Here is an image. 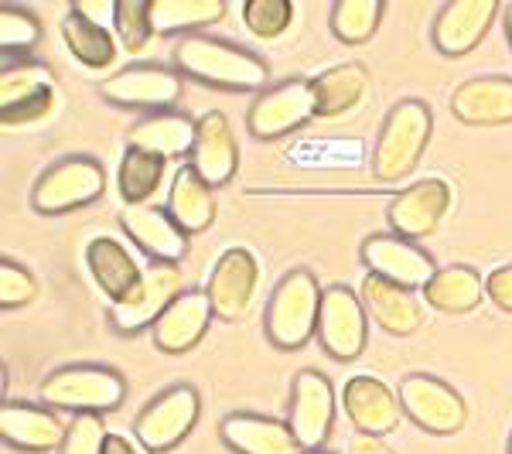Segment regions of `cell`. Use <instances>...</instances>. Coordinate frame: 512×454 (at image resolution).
Here are the masks:
<instances>
[{
	"mask_svg": "<svg viewBox=\"0 0 512 454\" xmlns=\"http://www.w3.org/2000/svg\"><path fill=\"white\" fill-rule=\"evenodd\" d=\"M175 65L181 76L209 82L216 89L233 93H253L270 82V69L250 48H239L233 41L209 38V35H185L175 45Z\"/></svg>",
	"mask_w": 512,
	"mask_h": 454,
	"instance_id": "1",
	"label": "cell"
},
{
	"mask_svg": "<svg viewBox=\"0 0 512 454\" xmlns=\"http://www.w3.org/2000/svg\"><path fill=\"white\" fill-rule=\"evenodd\" d=\"M321 294H325V287L304 267L277 280L274 294L267 301V318H263V332H267L274 349L297 352L318 335Z\"/></svg>",
	"mask_w": 512,
	"mask_h": 454,
	"instance_id": "2",
	"label": "cell"
},
{
	"mask_svg": "<svg viewBox=\"0 0 512 454\" xmlns=\"http://www.w3.org/2000/svg\"><path fill=\"white\" fill-rule=\"evenodd\" d=\"M434 117L424 99H400L390 106L373 147L376 181H403L424 158L431 144Z\"/></svg>",
	"mask_w": 512,
	"mask_h": 454,
	"instance_id": "3",
	"label": "cell"
},
{
	"mask_svg": "<svg viewBox=\"0 0 512 454\" xmlns=\"http://www.w3.org/2000/svg\"><path fill=\"white\" fill-rule=\"evenodd\" d=\"M127 396L120 373L106 366H62L41 383V403L52 410H76V414H110Z\"/></svg>",
	"mask_w": 512,
	"mask_h": 454,
	"instance_id": "4",
	"label": "cell"
},
{
	"mask_svg": "<svg viewBox=\"0 0 512 454\" xmlns=\"http://www.w3.org/2000/svg\"><path fill=\"white\" fill-rule=\"evenodd\" d=\"M106 192V175L93 158H62L31 188V209L41 216H62L93 205Z\"/></svg>",
	"mask_w": 512,
	"mask_h": 454,
	"instance_id": "5",
	"label": "cell"
},
{
	"mask_svg": "<svg viewBox=\"0 0 512 454\" xmlns=\"http://www.w3.org/2000/svg\"><path fill=\"white\" fill-rule=\"evenodd\" d=\"M198 417H202V400L198 390L188 383H178L161 396H154L134 420V437L151 454L175 451L188 434L195 431Z\"/></svg>",
	"mask_w": 512,
	"mask_h": 454,
	"instance_id": "6",
	"label": "cell"
},
{
	"mask_svg": "<svg viewBox=\"0 0 512 454\" xmlns=\"http://www.w3.org/2000/svg\"><path fill=\"white\" fill-rule=\"evenodd\" d=\"M318 117L315 86L311 79H287L280 86L263 89L246 110V127L256 140H280L301 130L308 120Z\"/></svg>",
	"mask_w": 512,
	"mask_h": 454,
	"instance_id": "7",
	"label": "cell"
},
{
	"mask_svg": "<svg viewBox=\"0 0 512 454\" xmlns=\"http://www.w3.org/2000/svg\"><path fill=\"white\" fill-rule=\"evenodd\" d=\"M396 396H400L403 417H410L420 431H427V434L451 437V434H458L468 420V407H465V400H461V393L437 376L410 373L400 383Z\"/></svg>",
	"mask_w": 512,
	"mask_h": 454,
	"instance_id": "8",
	"label": "cell"
},
{
	"mask_svg": "<svg viewBox=\"0 0 512 454\" xmlns=\"http://www.w3.org/2000/svg\"><path fill=\"white\" fill-rule=\"evenodd\" d=\"M369 315L362 297L345 284H332L321 294L318 311V342L335 362H355L366 352Z\"/></svg>",
	"mask_w": 512,
	"mask_h": 454,
	"instance_id": "9",
	"label": "cell"
},
{
	"mask_svg": "<svg viewBox=\"0 0 512 454\" xmlns=\"http://www.w3.org/2000/svg\"><path fill=\"white\" fill-rule=\"evenodd\" d=\"M332 379L318 369H301L291 383V407H287V427L297 437L301 451H321V444L332 437L338 414Z\"/></svg>",
	"mask_w": 512,
	"mask_h": 454,
	"instance_id": "10",
	"label": "cell"
},
{
	"mask_svg": "<svg viewBox=\"0 0 512 454\" xmlns=\"http://www.w3.org/2000/svg\"><path fill=\"white\" fill-rule=\"evenodd\" d=\"M359 257L369 274L390 280L396 287H407V291H427V284L437 274L431 253L417 246L414 239H403L396 233H373L362 243Z\"/></svg>",
	"mask_w": 512,
	"mask_h": 454,
	"instance_id": "11",
	"label": "cell"
},
{
	"mask_svg": "<svg viewBox=\"0 0 512 454\" xmlns=\"http://www.w3.org/2000/svg\"><path fill=\"white\" fill-rule=\"evenodd\" d=\"M178 294H185V284H181V270L175 263H151L134 291L113 304L110 318L117 325V332L137 335L144 328L158 325V318L171 308V301Z\"/></svg>",
	"mask_w": 512,
	"mask_h": 454,
	"instance_id": "12",
	"label": "cell"
},
{
	"mask_svg": "<svg viewBox=\"0 0 512 454\" xmlns=\"http://www.w3.org/2000/svg\"><path fill=\"white\" fill-rule=\"evenodd\" d=\"M181 72L164 69V65H130L117 72L99 86V96L113 106H127V110H158L168 113L181 99Z\"/></svg>",
	"mask_w": 512,
	"mask_h": 454,
	"instance_id": "13",
	"label": "cell"
},
{
	"mask_svg": "<svg viewBox=\"0 0 512 454\" xmlns=\"http://www.w3.org/2000/svg\"><path fill=\"white\" fill-rule=\"evenodd\" d=\"M256 284H260V263H256V257L250 250H243V246H229L212 263L209 284H205V294H209L216 318L239 321L250 315Z\"/></svg>",
	"mask_w": 512,
	"mask_h": 454,
	"instance_id": "14",
	"label": "cell"
},
{
	"mask_svg": "<svg viewBox=\"0 0 512 454\" xmlns=\"http://www.w3.org/2000/svg\"><path fill=\"white\" fill-rule=\"evenodd\" d=\"M451 209V185L444 178H424L414 181L410 188L396 192L386 205V219H390L393 233L403 239H424L437 233Z\"/></svg>",
	"mask_w": 512,
	"mask_h": 454,
	"instance_id": "15",
	"label": "cell"
},
{
	"mask_svg": "<svg viewBox=\"0 0 512 454\" xmlns=\"http://www.w3.org/2000/svg\"><path fill=\"white\" fill-rule=\"evenodd\" d=\"M499 18V4L495 0H451L437 11L431 41L441 55L448 59H461L478 41L489 35L492 21Z\"/></svg>",
	"mask_w": 512,
	"mask_h": 454,
	"instance_id": "16",
	"label": "cell"
},
{
	"mask_svg": "<svg viewBox=\"0 0 512 454\" xmlns=\"http://www.w3.org/2000/svg\"><path fill=\"white\" fill-rule=\"evenodd\" d=\"M188 158H192L188 168H192L209 188H222L233 181L239 168V147H236V137H233V127H229L226 113L209 110L205 117H198L195 147Z\"/></svg>",
	"mask_w": 512,
	"mask_h": 454,
	"instance_id": "17",
	"label": "cell"
},
{
	"mask_svg": "<svg viewBox=\"0 0 512 454\" xmlns=\"http://www.w3.org/2000/svg\"><path fill=\"white\" fill-rule=\"evenodd\" d=\"M120 226L140 250L151 257V263H178L188 253V236L178 229V222L168 216V209L158 205H123Z\"/></svg>",
	"mask_w": 512,
	"mask_h": 454,
	"instance_id": "18",
	"label": "cell"
},
{
	"mask_svg": "<svg viewBox=\"0 0 512 454\" xmlns=\"http://www.w3.org/2000/svg\"><path fill=\"white\" fill-rule=\"evenodd\" d=\"M212 318H216V311H212V301L205 291L178 294L171 301V308L158 318V325L151 328L154 345H158L164 356H185V352H192L205 338Z\"/></svg>",
	"mask_w": 512,
	"mask_h": 454,
	"instance_id": "19",
	"label": "cell"
},
{
	"mask_svg": "<svg viewBox=\"0 0 512 454\" xmlns=\"http://www.w3.org/2000/svg\"><path fill=\"white\" fill-rule=\"evenodd\" d=\"M342 407L355 431L376 434V437H386L390 431H396V424H400V417H403L400 396L376 376H352L342 390Z\"/></svg>",
	"mask_w": 512,
	"mask_h": 454,
	"instance_id": "20",
	"label": "cell"
},
{
	"mask_svg": "<svg viewBox=\"0 0 512 454\" xmlns=\"http://www.w3.org/2000/svg\"><path fill=\"white\" fill-rule=\"evenodd\" d=\"M65 431L59 414L52 407H31V403H11L7 400L0 407V437L4 444L28 454H45L62 448Z\"/></svg>",
	"mask_w": 512,
	"mask_h": 454,
	"instance_id": "21",
	"label": "cell"
},
{
	"mask_svg": "<svg viewBox=\"0 0 512 454\" xmlns=\"http://www.w3.org/2000/svg\"><path fill=\"white\" fill-rule=\"evenodd\" d=\"M359 297L366 304V315L383 328L386 335L407 338L414 335L424 321V304L417 301V291H407V287H396L390 280L366 274L359 287Z\"/></svg>",
	"mask_w": 512,
	"mask_h": 454,
	"instance_id": "22",
	"label": "cell"
},
{
	"mask_svg": "<svg viewBox=\"0 0 512 454\" xmlns=\"http://www.w3.org/2000/svg\"><path fill=\"white\" fill-rule=\"evenodd\" d=\"M451 113L468 127H502L512 123V79L482 76L461 82L451 93Z\"/></svg>",
	"mask_w": 512,
	"mask_h": 454,
	"instance_id": "23",
	"label": "cell"
},
{
	"mask_svg": "<svg viewBox=\"0 0 512 454\" xmlns=\"http://www.w3.org/2000/svg\"><path fill=\"white\" fill-rule=\"evenodd\" d=\"M219 437L233 454H304L287 420L260 414H229L222 417Z\"/></svg>",
	"mask_w": 512,
	"mask_h": 454,
	"instance_id": "24",
	"label": "cell"
},
{
	"mask_svg": "<svg viewBox=\"0 0 512 454\" xmlns=\"http://www.w3.org/2000/svg\"><path fill=\"white\" fill-rule=\"evenodd\" d=\"M195 130L198 120H192L188 113H147V117H140L127 130V144L137 147V151L154 154L161 161H175L181 154H192Z\"/></svg>",
	"mask_w": 512,
	"mask_h": 454,
	"instance_id": "25",
	"label": "cell"
},
{
	"mask_svg": "<svg viewBox=\"0 0 512 454\" xmlns=\"http://www.w3.org/2000/svg\"><path fill=\"white\" fill-rule=\"evenodd\" d=\"M86 267L99 284V291L110 297L113 304L123 301L140 284V277H144V270L137 267L134 257L110 236H99L86 246Z\"/></svg>",
	"mask_w": 512,
	"mask_h": 454,
	"instance_id": "26",
	"label": "cell"
},
{
	"mask_svg": "<svg viewBox=\"0 0 512 454\" xmlns=\"http://www.w3.org/2000/svg\"><path fill=\"white\" fill-rule=\"evenodd\" d=\"M315 86V103H318V117L321 120H335L352 113L355 106L366 99L369 93V69L359 62H345L335 69H325L321 76L311 79Z\"/></svg>",
	"mask_w": 512,
	"mask_h": 454,
	"instance_id": "27",
	"label": "cell"
},
{
	"mask_svg": "<svg viewBox=\"0 0 512 454\" xmlns=\"http://www.w3.org/2000/svg\"><path fill=\"white\" fill-rule=\"evenodd\" d=\"M168 216L178 222V229L185 236L205 233L216 222V195L192 168H181L175 181H171Z\"/></svg>",
	"mask_w": 512,
	"mask_h": 454,
	"instance_id": "28",
	"label": "cell"
},
{
	"mask_svg": "<svg viewBox=\"0 0 512 454\" xmlns=\"http://www.w3.org/2000/svg\"><path fill=\"white\" fill-rule=\"evenodd\" d=\"M482 297H485V277L478 270L465 267V263L441 267L424 291V301L434 311H444V315H468V311H475L482 304Z\"/></svg>",
	"mask_w": 512,
	"mask_h": 454,
	"instance_id": "29",
	"label": "cell"
},
{
	"mask_svg": "<svg viewBox=\"0 0 512 454\" xmlns=\"http://www.w3.org/2000/svg\"><path fill=\"white\" fill-rule=\"evenodd\" d=\"M62 38L69 45V52L76 55V62H82L86 69H110L117 62V38H113V31L106 24L86 18L79 7H69V14H65Z\"/></svg>",
	"mask_w": 512,
	"mask_h": 454,
	"instance_id": "30",
	"label": "cell"
},
{
	"mask_svg": "<svg viewBox=\"0 0 512 454\" xmlns=\"http://www.w3.org/2000/svg\"><path fill=\"white\" fill-rule=\"evenodd\" d=\"M226 18V0H151L154 35H181V31L209 28Z\"/></svg>",
	"mask_w": 512,
	"mask_h": 454,
	"instance_id": "31",
	"label": "cell"
},
{
	"mask_svg": "<svg viewBox=\"0 0 512 454\" xmlns=\"http://www.w3.org/2000/svg\"><path fill=\"white\" fill-rule=\"evenodd\" d=\"M55 93V72L41 62H14L4 65L0 72V110H14V106H24L31 99L52 96Z\"/></svg>",
	"mask_w": 512,
	"mask_h": 454,
	"instance_id": "32",
	"label": "cell"
},
{
	"mask_svg": "<svg viewBox=\"0 0 512 454\" xmlns=\"http://www.w3.org/2000/svg\"><path fill=\"white\" fill-rule=\"evenodd\" d=\"M161 178H164V161L154 158V154H147V151L130 147V151L123 154L120 175H117L123 205H147L151 202V195L158 192Z\"/></svg>",
	"mask_w": 512,
	"mask_h": 454,
	"instance_id": "33",
	"label": "cell"
},
{
	"mask_svg": "<svg viewBox=\"0 0 512 454\" xmlns=\"http://www.w3.org/2000/svg\"><path fill=\"white\" fill-rule=\"evenodd\" d=\"M383 14V0H338L332 7V35L345 45H362L379 31Z\"/></svg>",
	"mask_w": 512,
	"mask_h": 454,
	"instance_id": "34",
	"label": "cell"
},
{
	"mask_svg": "<svg viewBox=\"0 0 512 454\" xmlns=\"http://www.w3.org/2000/svg\"><path fill=\"white\" fill-rule=\"evenodd\" d=\"M41 41V21L24 7H0V52L4 55H24L35 52Z\"/></svg>",
	"mask_w": 512,
	"mask_h": 454,
	"instance_id": "35",
	"label": "cell"
},
{
	"mask_svg": "<svg viewBox=\"0 0 512 454\" xmlns=\"http://www.w3.org/2000/svg\"><path fill=\"white\" fill-rule=\"evenodd\" d=\"M291 21H294L291 0H246L243 4V24L263 41H274L280 35H287Z\"/></svg>",
	"mask_w": 512,
	"mask_h": 454,
	"instance_id": "36",
	"label": "cell"
},
{
	"mask_svg": "<svg viewBox=\"0 0 512 454\" xmlns=\"http://www.w3.org/2000/svg\"><path fill=\"white\" fill-rule=\"evenodd\" d=\"M113 21H117V38L123 41L127 52H144L147 41L154 38L151 24V0H120L113 4Z\"/></svg>",
	"mask_w": 512,
	"mask_h": 454,
	"instance_id": "37",
	"label": "cell"
},
{
	"mask_svg": "<svg viewBox=\"0 0 512 454\" xmlns=\"http://www.w3.org/2000/svg\"><path fill=\"white\" fill-rule=\"evenodd\" d=\"M38 297V280L28 267L14 260H0V308H24Z\"/></svg>",
	"mask_w": 512,
	"mask_h": 454,
	"instance_id": "38",
	"label": "cell"
},
{
	"mask_svg": "<svg viewBox=\"0 0 512 454\" xmlns=\"http://www.w3.org/2000/svg\"><path fill=\"white\" fill-rule=\"evenodd\" d=\"M106 427L99 414H76L69 420V431H65V441L59 454H103L106 444Z\"/></svg>",
	"mask_w": 512,
	"mask_h": 454,
	"instance_id": "39",
	"label": "cell"
},
{
	"mask_svg": "<svg viewBox=\"0 0 512 454\" xmlns=\"http://www.w3.org/2000/svg\"><path fill=\"white\" fill-rule=\"evenodd\" d=\"M52 106H55V93L41 96V99H31V103H24V106H14V110H0V123H4L7 130H11V127H28V123L45 120L48 113H52Z\"/></svg>",
	"mask_w": 512,
	"mask_h": 454,
	"instance_id": "40",
	"label": "cell"
},
{
	"mask_svg": "<svg viewBox=\"0 0 512 454\" xmlns=\"http://www.w3.org/2000/svg\"><path fill=\"white\" fill-rule=\"evenodd\" d=\"M485 297H489L499 311L512 315V263H506V267H495L492 274L485 277Z\"/></svg>",
	"mask_w": 512,
	"mask_h": 454,
	"instance_id": "41",
	"label": "cell"
},
{
	"mask_svg": "<svg viewBox=\"0 0 512 454\" xmlns=\"http://www.w3.org/2000/svg\"><path fill=\"white\" fill-rule=\"evenodd\" d=\"M349 454H396V451L383 441V437H376V434H359V431H355V434L349 437Z\"/></svg>",
	"mask_w": 512,
	"mask_h": 454,
	"instance_id": "42",
	"label": "cell"
},
{
	"mask_svg": "<svg viewBox=\"0 0 512 454\" xmlns=\"http://www.w3.org/2000/svg\"><path fill=\"white\" fill-rule=\"evenodd\" d=\"M103 454H137V448L130 444V437H123V434H106Z\"/></svg>",
	"mask_w": 512,
	"mask_h": 454,
	"instance_id": "43",
	"label": "cell"
},
{
	"mask_svg": "<svg viewBox=\"0 0 512 454\" xmlns=\"http://www.w3.org/2000/svg\"><path fill=\"white\" fill-rule=\"evenodd\" d=\"M506 35H509V45H512V4L506 7Z\"/></svg>",
	"mask_w": 512,
	"mask_h": 454,
	"instance_id": "44",
	"label": "cell"
},
{
	"mask_svg": "<svg viewBox=\"0 0 512 454\" xmlns=\"http://www.w3.org/2000/svg\"><path fill=\"white\" fill-rule=\"evenodd\" d=\"M304 454H332V451H304Z\"/></svg>",
	"mask_w": 512,
	"mask_h": 454,
	"instance_id": "45",
	"label": "cell"
},
{
	"mask_svg": "<svg viewBox=\"0 0 512 454\" xmlns=\"http://www.w3.org/2000/svg\"><path fill=\"white\" fill-rule=\"evenodd\" d=\"M509 454H512V437H509Z\"/></svg>",
	"mask_w": 512,
	"mask_h": 454,
	"instance_id": "46",
	"label": "cell"
}]
</instances>
